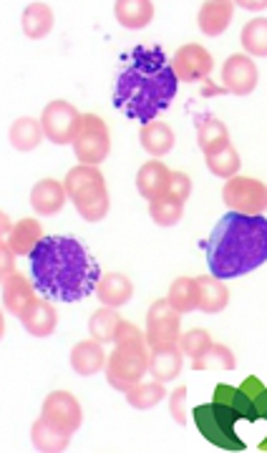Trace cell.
<instances>
[{
    "label": "cell",
    "instance_id": "cell-10",
    "mask_svg": "<svg viewBox=\"0 0 267 453\" xmlns=\"http://www.w3.org/2000/svg\"><path fill=\"white\" fill-rule=\"evenodd\" d=\"M222 202L230 211L240 214H265L267 211V184L252 177H233L222 187Z\"/></svg>",
    "mask_w": 267,
    "mask_h": 453
},
{
    "label": "cell",
    "instance_id": "cell-3",
    "mask_svg": "<svg viewBox=\"0 0 267 453\" xmlns=\"http://www.w3.org/2000/svg\"><path fill=\"white\" fill-rule=\"evenodd\" d=\"M210 275L233 280L267 262V217L227 211L204 244Z\"/></svg>",
    "mask_w": 267,
    "mask_h": 453
},
{
    "label": "cell",
    "instance_id": "cell-40",
    "mask_svg": "<svg viewBox=\"0 0 267 453\" xmlns=\"http://www.w3.org/2000/svg\"><path fill=\"white\" fill-rule=\"evenodd\" d=\"M16 252L11 250V244L5 242H0V265H3V277H8V275H13L16 273Z\"/></svg>",
    "mask_w": 267,
    "mask_h": 453
},
{
    "label": "cell",
    "instance_id": "cell-4",
    "mask_svg": "<svg viewBox=\"0 0 267 453\" xmlns=\"http://www.w3.org/2000/svg\"><path fill=\"white\" fill-rule=\"evenodd\" d=\"M222 395L210 405H197L195 408V421L200 426V434L207 441L225 451H242L245 443L234 436V421L237 418H250L257 421V408L250 398L240 390H227V386H219Z\"/></svg>",
    "mask_w": 267,
    "mask_h": 453
},
{
    "label": "cell",
    "instance_id": "cell-24",
    "mask_svg": "<svg viewBox=\"0 0 267 453\" xmlns=\"http://www.w3.org/2000/svg\"><path fill=\"white\" fill-rule=\"evenodd\" d=\"M174 131L169 124L164 121H151V124H144L141 129H139V144L141 149L151 154V157H167L169 151L174 149Z\"/></svg>",
    "mask_w": 267,
    "mask_h": 453
},
{
    "label": "cell",
    "instance_id": "cell-23",
    "mask_svg": "<svg viewBox=\"0 0 267 453\" xmlns=\"http://www.w3.org/2000/svg\"><path fill=\"white\" fill-rule=\"evenodd\" d=\"M43 136H46L43 134V124H41V119H34V116H20V119H16L11 124V131H8L11 146L16 151H23V154L38 149L41 142H43Z\"/></svg>",
    "mask_w": 267,
    "mask_h": 453
},
{
    "label": "cell",
    "instance_id": "cell-15",
    "mask_svg": "<svg viewBox=\"0 0 267 453\" xmlns=\"http://www.w3.org/2000/svg\"><path fill=\"white\" fill-rule=\"evenodd\" d=\"M50 303L53 300H49V297H35L34 303L23 310L20 325L26 327L28 335H34V338H50L56 333L58 312H56V308Z\"/></svg>",
    "mask_w": 267,
    "mask_h": 453
},
{
    "label": "cell",
    "instance_id": "cell-37",
    "mask_svg": "<svg viewBox=\"0 0 267 453\" xmlns=\"http://www.w3.org/2000/svg\"><path fill=\"white\" fill-rule=\"evenodd\" d=\"M187 398H189V390H187V386L177 388L172 395H169V413H172V418L179 423V426H187V421H189V413H187Z\"/></svg>",
    "mask_w": 267,
    "mask_h": 453
},
{
    "label": "cell",
    "instance_id": "cell-7",
    "mask_svg": "<svg viewBox=\"0 0 267 453\" xmlns=\"http://www.w3.org/2000/svg\"><path fill=\"white\" fill-rule=\"evenodd\" d=\"M71 146H73V154H76L79 164L99 166L101 162H106V157L111 154V134H109L106 121L96 113H84L81 129H79Z\"/></svg>",
    "mask_w": 267,
    "mask_h": 453
},
{
    "label": "cell",
    "instance_id": "cell-28",
    "mask_svg": "<svg viewBox=\"0 0 267 453\" xmlns=\"http://www.w3.org/2000/svg\"><path fill=\"white\" fill-rule=\"evenodd\" d=\"M197 144H200L202 154L210 157V154H215L219 149L230 146V131H227V127L219 119H212V116L200 119L197 121Z\"/></svg>",
    "mask_w": 267,
    "mask_h": 453
},
{
    "label": "cell",
    "instance_id": "cell-26",
    "mask_svg": "<svg viewBox=\"0 0 267 453\" xmlns=\"http://www.w3.org/2000/svg\"><path fill=\"white\" fill-rule=\"evenodd\" d=\"M197 285H200V310L204 315H217L227 308L230 290H227L225 280H217L215 275H200Z\"/></svg>",
    "mask_w": 267,
    "mask_h": 453
},
{
    "label": "cell",
    "instance_id": "cell-8",
    "mask_svg": "<svg viewBox=\"0 0 267 453\" xmlns=\"http://www.w3.org/2000/svg\"><path fill=\"white\" fill-rule=\"evenodd\" d=\"M81 119L84 113H79V109L73 104H68L64 98L50 101L49 106L41 113V124H43V134L50 144L68 146L73 144L76 134L81 129Z\"/></svg>",
    "mask_w": 267,
    "mask_h": 453
},
{
    "label": "cell",
    "instance_id": "cell-34",
    "mask_svg": "<svg viewBox=\"0 0 267 453\" xmlns=\"http://www.w3.org/2000/svg\"><path fill=\"white\" fill-rule=\"evenodd\" d=\"M212 348H215V340L212 335L207 333V330H189V333H182V338H179V350L184 353V357H189L192 363H200L204 357L212 353Z\"/></svg>",
    "mask_w": 267,
    "mask_h": 453
},
{
    "label": "cell",
    "instance_id": "cell-39",
    "mask_svg": "<svg viewBox=\"0 0 267 453\" xmlns=\"http://www.w3.org/2000/svg\"><path fill=\"white\" fill-rule=\"evenodd\" d=\"M192 195V179L187 177L184 172H172V184H169L167 196L177 199V202H187Z\"/></svg>",
    "mask_w": 267,
    "mask_h": 453
},
{
    "label": "cell",
    "instance_id": "cell-25",
    "mask_svg": "<svg viewBox=\"0 0 267 453\" xmlns=\"http://www.w3.org/2000/svg\"><path fill=\"white\" fill-rule=\"evenodd\" d=\"M184 365V353L179 350V345H172V348H162V350H151L149 356V372L154 380L159 383H169L174 380Z\"/></svg>",
    "mask_w": 267,
    "mask_h": 453
},
{
    "label": "cell",
    "instance_id": "cell-6",
    "mask_svg": "<svg viewBox=\"0 0 267 453\" xmlns=\"http://www.w3.org/2000/svg\"><path fill=\"white\" fill-rule=\"evenodd\" d=\"M64 187L71 204L86 222H101L111 210L109 187L99 166H86V164L73 166L64 179Z\"/></svg>",
    "mask_w": 267,
    "mask_h": 453
},
{
    "label": "cell",
    "instance_id": "cell-41",
    "mask_svg": "<svg viewBox=\"0 0 267 453\" xmlns=\"http://www.w3.org/2000/svg\"><path fill=\"white\" fill-rule=\"evenodd\" d=\"M234 5H242L245 11H255V13H257V11H265L267 0H257V3H255V0H250V3H248V0H242V3H234Z\"/></svg>",
    "mask_w": 267,
    "mask_h": 453
},
{
    "label": "cell",
    "instance_id": "cell-16",
    "mask_svg": "<svg viewBox=\"0 0 267 453\" xmlns=\"http://www.w3.org/2000/svg\"><path fill=\"white\" fill-rule=\"evenodd\" d=\"M66 199L68 195L64 181H56V179H41L34 189H31V207L41 217L58 214V211L64 210Z\"/></svg>",
    "mask_w": 267,
    "mask_h": 453
},
{
    "label": "cell",
    "instance_id": "cell-2",
    "mask_svg": "<svg viewBox=\"0 0 267 453\" xmlns=\"http://www.w3.org/2000/svg\"><path fill=\"white\" fill-rule=\"evenodd\" d=\"M31 282L53 303H79L96 292L101 267L73 237L50 234L31 252Z\"/></svg>",
    "mask_w": 267,
    "mask_h": 453
},
{
    "label": "cell",
    "instance_id": "cell-36",
    "mask_svg": "<svg viewBox=\"0 0 267 453\" xmlns=\"http://www.w3.org/2000/svg\"><path fill=\"white\" fill-rule=\"evenodd\" d=\"M184 214V204L172 199V196H162L156 202H149V217L156 226H174Z\"/></svg>",
    "mask_w": 267,
    "mask_h": 453
},
{
    "label": "cell",
    "instance_id": "cell-21",
    "mask_svg": "<svg viewBox=\"0 0 267 453\" xmlns=\"http://www.w3.org/2000/svg\"><path fill=\"white\" fill-rule=\"evenodd\" d=\"M114 16L118 26H124L126 31H141L154 20V3L151 0H117Z\"/></svg>",
    "mask_w": 267,
    "mask_h": 453
},
{
    "label": "cell",
    "instance_id": "cell-27",
    "mask_svg": "<svg viewBox=\"0 0 267 453\" xmlns=\"http://www.w3.org/2000/svg\"><path fill=\"white\" fill-rule=\"evenodd\" d=\"M167 300L179 315H189L200 310V285L197 277H177L167 292Z\"/></svg>",
    "mask_w": 267,
    "mask_h": 453
},
{
    "label": "cell",
    "instance_id": "cell-14",
    "mask_svg": "<svg viewBox=\"0 0 267 453\" xmlns=\"http://www.w3.org/2000/svg\"><path fill=\"white\" fill-rule=\"evenodd\" d=\"M169 184H172V169L159 159L141 164V169L136 172V192L147 202H156L167 196Z\"/></svg>",
    "mask_w": 267,
    "mask_h": 453
},
{
    "label": "cell",
    "instance_id": "cell-35",
    "mask_svg": "<svg viewBox=\"0 0 267 453\" xmlns=\"http://www.w3.org/2000/svg\"><path fill=\"white\" fill-rule=\"evenodd\" d=\"M204 164H207V169L215 174V177L219 179H233L237 177V172H240V166H242V162H240V154L234 151V146H225V149H219V151H215V154H210V157H204Z\"/></svg>",
    "mask_w": 267,
    "mask_h": 453
},
{
    "label": "cell",
    "instance_id": "cell-19",
    "mask_svg": "<svg viewBox=\"0 0 267 453\" xmlns=\"http://www.w3.org/2000/svg\"><path fill=\"white\" fill-rule=\"evenodd\" d=\"M35 292L38 290L34 288V282L26 280L23 275H18V273L3 277V308L8 310L11 315L20 318L23 310L35 300Z\"/></svg>",
    "mask_w": 267,
    "mask_h": 453
},
{
    "label": "cell",
    "instance_id": "cell-12",
    "mask_svg": "<svg viewBox=\"0 0 267 453\" xmlns=\"http://www.w3.org/2000/svg\"><path fill=\"white\" fill-rule=\"evenodd\" d=\"M172 68L177 73V79L184 83H202L210 79L215 61L212 53L200 46V43H187L179 46L177 53L172 56Z\"/></svg>",
    "mask_w": 267,
    "mask_h": 453
},
{
    "label": "cell",
    "instance_id": "cell-9",
    "mask_svg": "<svg viewBox=\"0 0 267 453\" xmlns=\"http://www.w3.org/2000/svg\"><path fill=\"white\" fill-rule=\"evenodd\" d=\"M179 338H182V315L169 305L167 297L151 303L149 312H147L149 350H162V348L179 345Z\"/></svg>",
    "mask_w": 267,
    "mask_h": 453
},
{
    "label": "cell",
    "instance_id": "cell-17",
    "mask_svg": "<svg viewBox=\"0 0 267 453\" xmlns=\"http://www.w3.org/2000/svg\"><path fill=\"white\" fill-rule=\"evenodd\" d=\"M233 16L234 3H230V0H210V3H202L200 13H197V26H200V31L204 35L217 38L230 28Z\"/></svg>",
    "mask_w": 267,
    "mask_h": 453
},
{
    "label": "cell",
    "instance_id": "cell-1",
    "mask_svg": "<svg viewBox=\"0 0 267 453\" xmlns=\"http://www.w3.org/2000/svg\"><path fill=\"white\" fill-rule=\"evenodd\" d=\"M177 88L179 79L164 50L159 46H134L121 61L111 101L126 119L144 127L167 111Z\"/></svg>",
    "mask_w": 267,
    "mask_h": 453
},
{
    "label": "cell",
    "instance_id": "cell-18",
    "mask_svg": "<svg viewBox=\"0 0 267 453\" xmlns=\"http://www.w3.org/2000/svg\"><path fill=\"white\" fill-rule=\"evenodd\" d=\"M101 308H124L134 297V282L121 273H106L101 275L96 292Z\"/></svg>",
    "mask_w": 267,
    "mask_h": 453
},
{
    "label": "cell",
    "instance_id": "cell-22",
    "mask_svg": "<svg viewBox=\"0 0 267 453\" xmlns=\"http://www.w3.org/2000/svg\"><path fill=\"white\" fill-rule=\"evenodd\" d=\"M41 240H43V226L34 217H26V219L16 222L11 234L5 237V242L11 244V250L18 257H31V252L41 244Z\"/></svg>",
    "mask_w": 267,
    "mask_h": 453
},
{
    "label": "cell",
    "instance_id": "cell-30",
    "mask_svg": "<svg viewBox=\"0 0 267 453\" xmlns=\"http://www.w3.org/2000/svg\"><path fill=\"white\" fill-rule=\"evenodd\" d=\"M124 395H126V403L132 405V408H136V411H151V408H156V405L167 398V388H164V383H159V380H151V383L139 380V383L132 386Z\"/></svg>",
    "mask_w": 267,
    "mask_h": 453
},
{
    "label": "cell",
    "instance_id": "cell-5",
    "mask_svg": "<svg viewBox=\"0 0 267 453\" xmlns=\"http://www.w3.org/2000/svg\"><path fill=\"white\" fill-rule=\"evenodd\" d=\"M149 356L147 333L124 320L118 327L114 350L106 357V368H103L109 386L118 393H126L132 386H136L149 372Z\"/></svg>",
    "mask_w": 267,
    "mask_h": 453
},
{
    "label": "cell",
    "instance_id": "cell-20",
    "mask_svg": "<svg viewBox=\"0 0 267 453\" xmlns=\"http://www.w3.org/2000/svg\"><path fill=\"white\" fill-rule=\"evenodd\" d=\"M71 368H73V372L84 375V378H91V375L103 371L106 368V353H103L99 340L91 338L76 342L73 350H71Z\"/></svg>",
    "mask_w": 267,
    "mask_h": 453
},
{
    "label": "cell",
    "instance_id": "cell-29",
    "mask_svg": "<svg viewBox=\"0 0 267 453\" xmlns=\"http://www.w3.org/2000/svg\"><path fill=\"white\" fill-rule=\"evenodd\" d=\"M20 26H23V33L34 41H41L46 38L50 31H53V11L46 3H31L26 5L23 16H20Z\"/></svg>",
    "mask_w": 267,
    "mask_h": 453
},
{
    "label": "cell",
    "instance_id": "cell-32",
    "mask_svg": "<svg viewBox=\"0 0 267 453\" xmlns=\"http://www.w3.org/2000/svg\"><path fill=\"white\" fill-rule=\"evenodd\" d=\"M31 441H34L35 451L58 453L66 451L68 443H71V436L61 434L58 428H53V426L43 421V418H38V421L31 426Z\"/></svg>",
    "mask_w": 267,
    "mask_h": 453
},
{
    "label": "cell",
    "instance_id": "cell-11",
    "mask_svg": "<svg viewBox=\"0 0 267 453\" xmlns=\"http://www.w3.org/2000/svg\"><path fill=\"white\" fill-rule=\"evenodd\" d=\"M41 418L50 423L53 428H58L61 434L73 436L81 428V423H84V413H81V403L76 401L73 393H68V390H53V393L46 395V401H43Z\"/></svg>",
    "mask_w": 267,
    "mask_h": 453
},
{
    "label": "cell",
    "instance_id": "cell-33",
    "mask_svg": "<svg viewBox=\"0 0 267 453\" xmlns=\"http://www.w3.org/2000/svg\"><path fill=\"white\" fill-rule=\"evenodd\" d=\"M240 43L250 58H267V18H252L240 33Z\"/></svg>",
    "mask_w": 267,
    "mask_h": 453
},
{
    "label": "cell",
    "instance_id": "cell-38",
    "mask_svg": "<svg viewBox=\"0 0 267 453\" xmlns=\"http://www.w3.org/2000/svg\"><path fill=\"white\" fill-rule=\"evenodd\" d=\"M210 360H217L225 371H234V365H237L233 350H230L227 345H217V342H215V348H212V353H210V356L204 357V360H200V363H195V371H202Z\"/></svg>",
    "mask_w": 267,
    "mask_h": 453
},
{
    "label": "cell",
    "instance_id": "cell-13",
    "mask_svg": "<svg viewBox=\"0 0 267 453\" xmlns=\"http://www.w3.org/2000/svg\"><path fill=\"white\" fill-rule=\"evenodd\" d=\"M257 81H260L257 65L248 53H234L222 65L225 91L233 94V96H250L252 91L257 88Z\"/></svg>",
    "mask_w": 267,
    "mask_h": 453
},
{
    "label": "cell",
    "instance_id": "cell-31",
    "mask_svg": "<svg viewBox=\"0 0 267 453\" xmlns=\"http://www.w3.org/2000/svg\"><path fill=\"white\" fill-rule=\"evenodd\" d=\"M121 323H124V320H121V315L117 312V308H101L91 315V320H88V333H91V338L99 340L101 345L117 342Z\"/></svg>",
    "mask_w": 267,
    "mask_h": 453
}]
</instances>
